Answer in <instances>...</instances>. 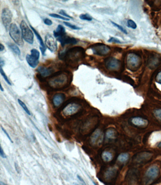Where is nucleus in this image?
Here are the masks:
<instances>
[{"mask_svg":"<svg viewBox=\"0 0 161 185\" xmlns=\"http://www.w3.org/2000/svg\"><path fill=\"white\" fill-rule=\"evenodd\" d=\"M1 18L2 24L6 30L9 29L12 21V14L9 8H4L2 9Z\"/></svg>","mask_w":161,"mask_h":185,"instance_id":"1a4fd4ad","label":"nucleus"},{"mask_svg":"<svg viewBox=\"0 0 161 185\" xmlns=\"http://www.w3.org/2000/svg\"><path fill=\"white\" fill-rule=\"evenodd\" d=\"M9 31L10 36L15 43L21 47L23 46L24 42L22 34L17 25L15 24H11L9 28Z\"/></svg>","mask_w":161,"mask_h":185,"instance_id":"7ed1b4c3","label":"nucleus"},{"mask_svg":"<svg viewBox=\"0 0 161 185\" xmlns=\"http://www.w3.org/2000/svg\"><path fill=\"white\" fill-rule=\"evenodd\" d=\"M31 54H28L26 56V59L27 63L32 68H36L39 63L40 53L38 50L35 49H31Z\"/></svg>","mask_w":161,"mask_h":185,"instance_id":"0eeeda50","label":"nucleus"},{"mask_svg":"<svg viewBox=\"0 0 161 185\" xmlns=\"http://www.w3.org/2000/svg\"><path fill=\"white\" fill-rule=\"evenodd\" d=\"M53 35L57 39L65 36L66 35L65 28L61 25H59L56 30L53 31Z\"/></svg>","mask_w":161,"mask_h":185,"instance_id":"6ab92c4d","label":"nucleus"},{"mask_svg":"<svg viewBox=\"0 0 161 185\" xmlns=\"http://www.w3.org/2000/svg\"><path fill=\"white\" fill-rule=\"evenodd\" d=\"M57 40L61 43L62 47H64L65 45L67 44H76L78 42L77 39H76L75 38L66 36V35L63 37L57 38Z\"/></svg>","mask_w":161,"mask_h":185,"instance_id":"ddd939ff","label":"nucleus"},{"mask_svg":"<svg viewBox=\"0 0 161 185\" xmlns=\"http://www.w3.org/2000/svg\"><path fill=\"white\" fill-rule=\"evenodd\" d=\"M4 49V46L2 44H0V52H2Z\"/></svg>","mask_w":161,"mask_h":185,"instance_id":"a19ab883","label":"nucleus"},{"mask_svg":"<svg viewBox=\"0 0 161 185\" xmlns=\"http://www.w3.org/2000/svg\"><path fill=\"white\" fill-rule=\"evenodd\" d=\"M8 46L9 48L14 53L17 54L18 56H20L21 54V52L19 47L15 44L9 42L8 43Z\"/></svg>","mask_w":161,"mask_h":185,"instance_id":"412c9836","label":"nucleus"},{"mask_svg":"<svg viewBox=\"0 0 161 185\" xmlns=\"http://www.w3.org/2000/svg\"><path fill=\"white\" fill-rule=\"evenodd\" d=\"M88 49H90L94 55L99 56H106L110 52V47L103 43L94 44Z\"/></svg>","mask_w":161,"mask_h":185,"instance_id":"39448f33","label":"nucleus"},{"mask_svg":"<svg viewBox=\"0 0 161 185\" xmlns=\"http://www.w3.org/2000/svg\"><path fill=\"white\" fill-rule=\"evenodd\" d=\"M0 185H7V184H6L5 183L2 182H0Z\"/></svg>","mask_w":161,"mask_h":185,"instance_id":"a18cd8bd","label":"nucleus"},{"mask_svg":"<svg viewBox=\"0 0 161 185\" xmlns=\"http://www.w3.org/2000/svg\"><path fill=\"white\" fill-rule=\"evenodd\" d=\"M74 185H78V184H75Z\"/></svg>","mask_w":161,"mask_h":185,"instance_id":"49530a36","label":"nucleus"},{"mask_svg":"<svg viewBox=\"0 0 161 185\" xmlns=\"http://www.w3.org/2000/svg\"><path fill=\"white\" fill-rule=\"evenodd\" d=\"M156 81H157L158 83L161 84V71L158 73L157 77H156Z\"/></svg>","mask_w":161,"mask_h":185,"instance_id":"c9c22d12","label":"nucleus"},{"mask_svg":"<svg viewBox=\"0 0 161 185\" xmlns=\"http://www.w3.org/2000/svg\"><path fill=\"white\" fill-rule=\"evenodd\" d=\"M39 75L41 77H48L52 75L53 72V69L52 67H46L43 66H40L37 69Z\"/></svg>","mask_w":161,"mask_h":185,"instance_id":"2eb2a0df","label":"nucleus"},{"mask_svg":"<svg viewBox=\"0 0 161 185\" xmlns=\"http://www.w3.org/2000/svg\"><path fill=\"white\" fill-rule=\"evenodd\" d=\"M111 24H112L113 25V26H115V27L118 28V29H119V30H121V32H122V33H124L125 34L128 33L127 30H126L124 27H122V26H121V25L118 24H116V23H115V22H113V21H111Z\"/></svg>","mask_w":161,"mask_h":185,"instance_id":"7c9ffc66","label":"nucleus"},{"mask_svg":"<svg viewBox=\"0 0 161 185\" xmlns=\"http://www.w3.org/2000/svg\"><path fill=\"white\" fill-rule=\"evenodd\" d=\"M77 177H78V180H79L80 181V182H81V184L82 185H87L86 184V182L80 176H79V175H77Z\"/></svg>","mask_w":161,"mask_h":185,"instance_id":"58836bf2","label":"nucleus"},{"mask_svg":"<svg viewBox=\"0 0 161 185\" xmlns=\"http://www.w3.org/2000/svg\"><path fill=\"white\" fill-rule=\"evenodd\" d=\"M105 66L110 71H117L121 66L120 61L113 57H110L105 59Z\"/></svg>","mask_w":161,"mask_h":185,"instance_id":"9b49d317","label":"nucleus"},{"mask_svg":"<svg viewBox=\"0 0 161 185\" xmlns=\"http://www.w3.org/2000/svg\"><path fill=\"white\" fill-rule=\"evenodd\" d=\"M65 99V96L63 93H57L52 98V104L54 107H58L64 103Z\"/></svg>","mask_w":161,"mask_h":185,"instance_id":"dca6fc26","label":"nucleus"},{"mask_svg":"<svg viewBox=\"0 0 161 185\" xmlns=\"http://www.w3.org/2000/svg\"><path fill=\"white\" fill-rule=\"evenodd\" d=\"M59 14H60L62 15V16H65V17H66V18H68V19H69V18L73 19L72 17H71L70 16L68 15V14L66 12V11H65L64 10H61L59 12Z\"/></svg>","mask_w":161,"mask_h":185,"instance_id":"72a5a7b5","label":"nucleus"},{"mask_svg":"<svg viewBox=\"0 0 161 185\" xmlns=\"http://www.w3.org/2000/svg\"><path fill=\"white\" fill-rule=\"evenodd\" d=\"M151 157V155H150V154L149 153H144V154H140V155H139V157H138V159L139 160H138V161H143L144 159H147L148 158H149Z\"/></svg>","mask_w":161,"mask_h":185,"instance_id":"393cba45","label":"nucleus"},{"mask_svg":"<svg viewBox=\"0 0 161 185\" xmlns=\"http://www.w3.org/2000/svg\"><path fill=\"white\" fill-rule=\"evenodd\" d=\"M160 171L159 167L156 165H153L148 168L145 173V176L148 181L156 180L159 176Z\"/></svg>","mask_w":161,"mask_h":185,"instance_id":"9d476101","label":"nucleus"},{"mask_svg":"<svg viewBox=\"0 0 161 185\" xmlns=\"http://www.w3.org/2000/svg\"><path fill=\"white\" fill-rule=\"evenodd\" d=\"M30 28H31V30L33 31L34 33V34L36 35V37H37V39L39 41V43H40V49L41 52L43 56H45V52H46V45L43 43V40L42 38L40 36V34L38 33L37 31L35 29L33 28L31 25H30Z\"/></svg>","mask_w":161,"mask_h":185,"instance_id":"f3484780","label":"nucleus"},{"mask_svg":"<svg viewBox=\"0 0 161 185\" xmlns=\"http://www.w3.org/2000/svg\"><path fill=\"white\" fill-rule=\"evenodd\" d=\"M102 158L105 162H110L113 159V155L108 151H104L102 154Z\"/></svg>","mask_w":161,"mask_h":185,"instance_id":"aec40b11","label":"nucleus"},{"mask_svg":"<svg viewBox=\"0 0 161 185\" xmlns=\"http://www.w3.org/2000/svg\"><path fill=\"white\" fill-rule=\"evenodd\" d=\"M0 73L1 74V76H2V77H4L5 81L7 82V84H9L10 86H11V84L10 81H9V79H8V77H7V75H6L4 71H3L2 67H0Z\"/></svg>","mask_w":161,"mask_h":185,"instance_id":"c756f323","label":"nucleus"},{"mask_svg":"<svg viewBox=\"0 0 161 185\" xmlns=\"http://www.w3.org/2000/svg\"><path fill=\"white\" fill-rule=\"evenodd\" d=\"M0 90H1V91L4 92V89L2 87V85L1 84V86H0Z\"/></svg>","mask_w":161,"mask_h":185,"instance_id":"c03bdc74","label":"nucleus"},{"mask_svg":"<svg viewBox=\"0 0 161 185\" xmlns=\"http://www.w3.org/2000/svg\"><path fill=\"white\" fill-rule=\"evenodd\" d=\"M127 26L129 28H131L132 29H136L137 27V24L135 22L132 20H129L127 22Z\"/></svg>","mask_w":161,"mask_h":185,"instance_id":"cd10ccee","label":"nucleus"},{"mask_svg":"<svg viewBox=\"0 0 161 185\" xmlns=\"http://www.w3.org/2000/svg\"><path fill=\"white\" fill-rule=\"evenodd\" d=\"M79 18L82 20H88V21H91L93 20L92 17L88 14H81L79 16Z\"/></svg>","mask_w":161,"mask_h":185,"instance_id":"a878e982","label":"nucleus"},{"mask_svg":"<svg viewBox=\"0 0 161 185\" xmlns=\"http://www.w3.org/2000/svg\"><path fill=\"white\" fill-rule=\"evenodd\" d=\"M49 15L50 17H52V18H57V19H61L62 20H67V21H69L70 20V19L68 18H66V17H64V16H61L59 14H49Z\"/></svg>","mask_w":161,"mask_h":185,"instance_id":"c85d7f7f","label":"nucleus"},{"mask_svg":"<svg viewBox=\"0 0 161 185\" xmlns=\"http://www.w3.org/2000/svg\"><path fill=\"white\" fill-rule=\"evenodd\" d=\"M85 57V51L83 48L79 46L65 49L64 60L70 67H76L79 62Z\"/></svg>","mask_w":161,"mask_h":185,"instance_id":"f257e3e1","label":"nucleus"},{"mask_svg":"<svg viewBox=\"0 0 161 185\" xmlns=\"http://www.w3.org/2000/svg\"><path fill=\"white\" fill-rule=\"evenodd\" d=\"M126 62L129 69L132 71H135L141 65V58L136 54L131 53L127 56Z\"/></svg>","mask_w":161,"mask_h":185,"instance_id":"423d86ee","label":"nucleus"},{"mask_svg":"<svg viewBox=\"0 0 161 185\" xmlns=\"http://www.w3.org/2000/svg\"><path fill=\"white\" fill-rule=\"evenodd\" d=\"M0 156L3 158H7V156L6 155L2 149L1 146V148H0Z\"/></svg>","mask_w":161,"mask_h":185,"instance_id":"4c0bfd02","label":"nucleus"},{"mask_svg":"<svg viewBox=\"0 0 161 185\" xmlns=\"http://www.w3.org/2000/svg\"><path fill=\"white\" fill-rule=\"evenodd\" d=\"M44 24L46 25H48V26H51L52 24V22L50 19L46 18L44 20Z\"/></svg>","mask_w":161,"mask_h":185,"instance_id":"e433bc0d","label":"nucleus"},{"mask_svg":"<svg viewBox=\"0 0 161 185\" xmlns=\"http://www.w3.org/2000/svg\"><path fill=\"white\" fill-rule=\"evenodd\" d=\"M1 129H2V131L5 134L6 136H7V138H8V139L9 140V141H10L11 143H13V141H12V139H11V138H10V136L9 135V133H7V131L5 129H4L3 127H1Z\"/></svg>","mask_w":161,"mask_h":185,"instance_id":"f704fd0d","label":"nucleus"},{"mask_svg":"<svg viewBox=\"0 0 161 185\" xmlns=\"http://www.w3.org/2000/svg\"><path fill=\"white\" fill-rule=\"evenodd\" d=\"M131 123L134 126L139 127H146L149 124L148 120L140 117L132 118L131 119Z\"/></svg>","mask_w":161,"mask_h":185,"instance_id":"4468645a","label":"nucleus"},{"mask_svg":"<svg viewBox=\"0 0 161 185\" xmlns=\"http://www.w3.org/2000/svg\"><path fill=\"white\" fill-rule=\"evenodd\" d=\"M157 147L158 148H161V141L158 143L157 145Z\"/></svg>","mask_w":161,"mask_h":185,"instance_id":"37998d69","label":"nucleus"},{"mask_svg":"<svg viewBox=\"0 0 161 185\" xmlns=\"http://www.w3.org/2000/svg\"><path fill=\"white\" fill-rule=\"evenodd\" d=\"M116 132L115 130L109 129L107 130L106 133V139H113L115 138Z\"/></svg>","mask_w":161,"mask_h":185,"instance_id":"5701e85b","label":"nucleus"},{"mask_svg":"<svg viewBox=\"0 0 161 185\" xmlns=\"http://www.w3.org/2000/svg\"><path fill=\"white\" fill-rule=\"evenodd\" d=\"M21 34L23 39L28 43L32 44L34 42V33L32 31L28 26L26 21L24 20L21 21L20 24Z\"/></svg>","mask_w":161,"mask_h":185,"instance_id":"20e7f679","label":"nucleus"},{"mask_svg":"<svg viewBox=\"0 0 161 185\" xmlns=\"http://www.w3.org/2000/svg\"><path fill=\"white\" fill-rule=\"evenodd\" d=\"M15 167L16 170V171H17L18 172V170L19 171V166H18V164H17V163H15Z\"/></svg>","mask_w":161,"mask_h":185,"instance_id":"79ce46f5","label":"nucleus"},{"mask_svg":"<svg viewBox=\"0 0 161 185\" xmlns=\"http://www.w3.org/2000/svg\"><path fill=\"white\" fill-rule=\"evenodd\" d=\"M101 132L99 130H96L91 137V142L92 144L96 145L100 143L101 138Z\"/></svg>","mask_w":161,"mask_h":185,"instance_id":"a211bd4d","label":"nucleus"},{"mask_svg":"<svg viewBox=\"0 0 161 185\" xmlns=\"http://www.w3.org/2000/svg\"><path fill=\"white\" fill-rule=\"evenodd\" d=\"M129 154L127 153H123L120 154L118 156V160L120 162L122 163H125L129 159Z\"/></svg>","mask_w":161,"mask_h":185,"instance_id":"4be33fe9","label":"nucleus"},{"mask_svg":"<svg viewBox=\"0 0 161 185\" xmlns=\"http://www.w3.org/2000/svg\"><path fill=\"white\" fill-rule=\"evenodd\" d=\"M71 77L69 76L68 73L58 71L52 74L48 78V84L50 87L55 89L64 88L70 83Z\"/></svg>","mask_w":161,"mask_h":185,"instance_id":"f03ea898","label":"nucleus"},{"mask_svg":"<svg viewBox=\"0 0 161 185\" xmlns=\"http://www.w3.org/2000/svg\"><path fill=\"white\" fill-rule=\"evenodd\" d=\"M4 65V61L2 60V58H0V67H2Z\"/></svg>","mask_w":161,"mask_h":185,"instance_id":"ea45409f","label":"nucleus"},{"mask_svg":"<svg viewBox=\"0 0 161 185\" xmlns=\"http://www.w3.org/2000/svg\"><path fill=\"white\" fill-rule=\"evenodd\" d=\"M108 42L109 43H115L121 44V41H120L117 38L115 37H111L108 40Z\"/></svg>","mask_w":161,"mask_h":185,"instance_id":"473e14b6","label":"nucleus"},{"mask_svg":"<svg viewBox=\"0 0 161 185\" xmlns=\"http://www.w3.org/2000/svg\"><path fill=\"white\" fill-rule=\"evenodd\" d=\"M153 114L157 119L161 121V109L158 108L154 110L153 111Z\"/></svg>","mask_w":161,"mask_h":185,"instance_id":"bb28decb","label":"nucleus"},{"mask_svg":"<svg viewBox=\"0 0 161 185\" xmlns=\"http://www.w3.org/2000/svg\"><path fill=\"white\" fill-rule=\"evenodd\" d=\"M64 24L66 26H68V27L70 28L71 29L74 30H79L82 29L80 27H78V26H76L75 25L72 24H70V23H69L68 22H64Z\"/></svg>","mask_w":161,"mask_h":185,"instance_id":"2f4dec72","label":"nucleus"},{"mask_svg":"<svg viewBox=\"0 0 161 185\" xmlns=\"http://www.w3.org/2000/svg\"><path fill=\"white\" fill-rule=\"evenodd\" d=\"M18 101L19 104V105L21 106V107L25 111V112H26L28 115L30 116V115H31V113H30V111L29 110V109H28V107H27L26 104H25L22 101H21V100L19 99H18Z\"/></svg>","mask_w":161,"mask_h":185,"instance_id":"b1692460","label":"nucleus"},{"mask_svg":"<svg viewBox=\"0 0 161 185\" xmlns=\"http://www.w3.org/2000/svg\"><path fill=\"white\" fill-rule=\"evenodd\" d=\"M45 43L47 48L50 52L53 53L57 49V43L56 40L50 34H47L45 38Z\"/></svg>","mask_w":161,"mask_h":185,"instance_id":"f8f14e48","label":"nucleus"},{"mask_svg":"<svg viewBox=\"0 0 161 185\" xmlns=\"http://www.w3.org/2000/svg\"><path fill=\"white\" fill-rule=\"evenodd\" d=\"M80 108V105L75 102H71L64 106L62 110V113L66 116H72L78 113Z\"/></svg>","mask_w":161,"mask_h":185,"instance_id":"6e6552de","label":"nucleus"}]
</instances>
